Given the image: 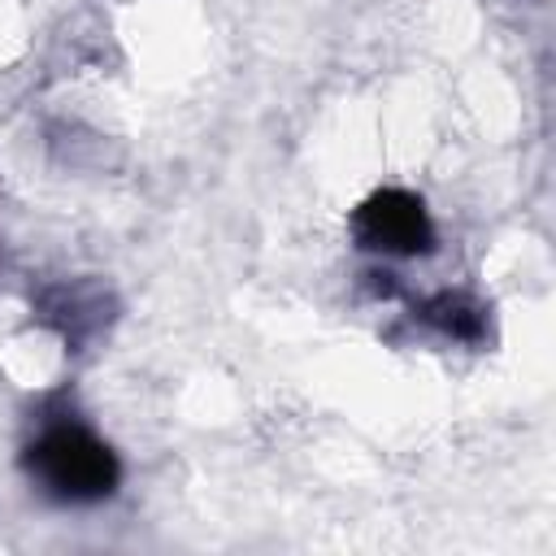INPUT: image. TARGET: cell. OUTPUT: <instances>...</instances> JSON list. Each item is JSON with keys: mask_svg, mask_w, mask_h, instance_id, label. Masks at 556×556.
Instances as JSON below:
<instances>
[{"mask_svg": "<svg viewBox=\"0 0 556 556\" xmlns=\"http://www.w3.org/2000/svg\"><path fill=\"white\" fill-rule=\"evenodd\" d=\"M35 317L78 352L87 339H96L113 321V295L91 278L52 282L35 295Z\"/></svg>", "mask_w": 556, "mask_h": 556, "instance_id": "3957f363", "label": "cell"}, {"mask_svg": "<svg viewBox=\"0 0 556 556\" xmlns=\"http://www.w3.org/2000/svg\"><path fill=\"white\" fill-rule=\"evenodd\" d=\"M356 248L382 256H430L434 252V222L421 195L404 187H382L352 208L348 222Z\"/></svg>", "mask_w": 556, "mask_h": 556, "instance_id": "7a4b0ae2", "label": "cell"}, {"mask_svg": "<svg viewBox=\"0 0 556 556\" xmlns=\"http://www.w3.org/2000/svg\"><path fill=\"white\" fill-rule=\"evenodd\" d=\"M22 469L56 504H100L122 482L117 452L74 413L43 417L39 434L22 452Z\"/></svg>", "mask_w": 556, "mask_h": 556, "instance_id": "6da1fadb", "label": "cell"}, {"mask_svg": "<svg viewBox=\"0 0 556 556\" xmlns=\"http://www.w3.org/2000/svg\"><path fill=\"white\" fill-rule=\"evenodd\" d=\"M413 313L447 339H460V343H482L486 339V308L465 291H439V295L421 300Z\"/></svg>", "mask_w": 556, "mask_h": 556, "instance_id": "277c9868", "label": "cell"}]
</instances>
